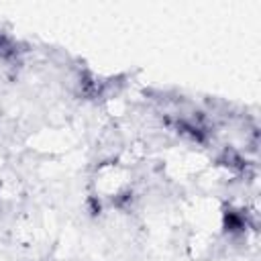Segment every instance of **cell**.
Segmentation results:
<instances>
[{
  "label": "cell",
  "instance_id": "obj_2",
  "mask_svg": "<svg viewBox=\"0 0 261 261\" xmlns=\"http://www.w3.org/2000/svg\"><path fill=\"white\" fill-rule=\"evenodd\" d=\"M20 55H22L20 43L14 37H10V35H6V33L0 31V61L14 63V61L20 59Z\"/></svg>",
  "mask_w": 261,
  "mask_h": 261
},
{
  "label": "cell",
  "instance_id": "obj_1",
  "mask_svg": "<svg viewBox=\"0 0 261 261\" xmlns=\"http://www.w3.org/2000/svg\"><path fill=\"white\" fill-rule=\"evenodd\" d=\"M251 226L249 220V212H245L243 208H232L228 206L222 212V228L228 237H241L247 232V228Z\"/></svg>",
  "mask_w": 261,
  "mask_h": 261
}]
</instances>
